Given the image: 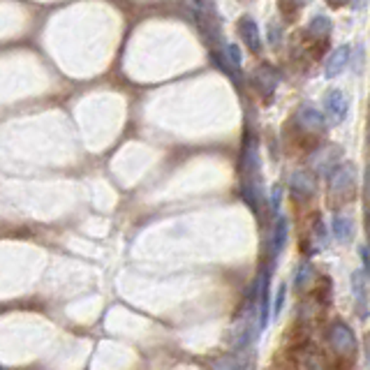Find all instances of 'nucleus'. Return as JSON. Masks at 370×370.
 Returning a JSON list of instances; mask_svg holds the SVG:
<instances>
[{
	"label": "nucleus",
	"instance_id": "obj_1",
	"mask_svg": "<svg viewBox=\"0 0 370 370\" xmlns=\"http://www.w3.org/2000/svg\"><path fill=\"white\" fill-rule=\"evenodd\" d=\"M326 338H328V345H331V350L335 352V354L352 357L357 352V338H354V333H352V328L347 324L333 322L331 326H328Z\"/></svg>",
	"mask_w": 370,
	"mask_h": 370
},
{
	"label": "nucleus",
	"instance_id": "obj_2",
	"mask_svg": "<svg viewBox=\"0 0 370 370\" xmlns=\"http://www.w3.org/2000/svg\"><path fill=\"white\" fill-rule=\"evenodd\" d=\"M350 111L347 95L343 90H328L324 95V116L331 123H343Z\"/></svg>",
	"mask_w": 370,
	"mask_h": 370
},
{
	"label": "nucleus",
	"instance_id": "obj_3",
	"mask_svg": "<svg viewBox=\"0 0 370 370\" xmlns=\"http://www.w3.org/2000/svg\"><path fill=\"white\" fill-rule=\"evenodd\" d=\"M354 178H357L354 164H350V162L338 164V167L333 169V174L328 176V190H331L333 195L352 190V187H354Z\"/></svg>",
	"mask_w": 370,
	"mask_h": 370
},
{
	"label": "nucleus",
	"instance_id": "obj_4",
	"mask_svg": "<svg viewBox=\"0 0 370 370\" xmlns=\"http://www.w3.org/2000/svg\"><path fill=\"white\" fill-rule=\"evenodd\" d=\"M350 56H352V49L350 47H338L335 51L328 56L326 63H324V77L326 79H333L338 77V74L347 68L350 63Z\"/></svg>",
	"mask_w": 370,
	"mask_h": 370
},
{
	"label": "nucleus",
	"instance_id": "obj_5",
	"mask_svg": "<svg viewBox=\"0 0 370 370\" xmlns=\"http://www.w3.org/2000/svg\"><path fill=\"white\" fill-rule=\"evenodd\" d=\"M238 32H241L243 42L248 44L252 54L261 51V35H259V28H257V23H254L252 16H243L241 23H238Z\"/></svg>",
	"mask_w": 370,
	"mask_h": 370
},
{
	"label": "nucleus",
	"instance_id": "obj_6",
	"mask_svg": "<svg viewBox=\"0 0 370 370\" xmlns=\"http://www.w3.org/2000/svg\"><path fill=\"white\" fill-rule=\"evenodd\" d=\"M290 187L294 195H301V197H310L315 195L317 185H315V176L310 174V171H294V174L290 176Z\"/></svg>",
	"mask_w": 370,
	"mask_h": 370
},
{
	"label": "nucleus",
	"instance_id": "obj_7",
	"mask_svg": "<svg viewBox=\"0 0 370 370\" xmlns=\"http://www.w3.org/2000/svg\"><path fill=\"white\" fill-rule=\"evenodd\" d=\"M299 123L303 125V130H308V132H322L326 128V116L322 111L312 109V106H303L299 111Z\"/></svg>",
	"mask_w": 370,
	"mask_h": 370
},
{
	"label": "nucleus",
	"instance_id": "obj_8",
	"mask_svg": "<svg viewBox=\"0 0 370 370\" xmlns=\"http://www.w3.org/2000/svg\"><path fill=\"white\" fill-rule=\"evenodd\" d=\"M259 328H266L271 317V280L266 273L259 280Z\"/></svg>",
	"mask_w": 370,
	"mask_h": 370
},
{
	"label": "nucleus",
	"instance_id": "obj_9",
	"mask_svg": "<svg viewBox=\"0 0 370 370\" xmlns=\"http://www.w3.org/2000/svg\"><path fill=\"white\" fill-rule=\"evenodd\" d=\"M287 236H290V225H287V218L278 216L276 218V225H273V232H271V248H273L276 257L285 250Z\"/></svg>",
	"mask_w": 370,
	"mask_h": 370
},
{
	"label": "nucleus",
	"instance_id": "obj_10",
	"mask_svg": "<svg viewBox=\"0 0 370 370\" xmlns=\"http://www.w3.org/2000/svg\"><path fill=\"white\" fill-rule=\"evenodd\" d=\"M352 287H354V301H357V312L361 317H366V308H368V301H366V280H364V273L357 271L352 276Z\"/></svg>",
	"mask_w": 370,
	"mask_h": 370
},
{
	"label": "nucleus",
	"instance_id": "obj_11",
	"mask_svg": "<svg viewBox=\"0 0 370 370\" xmlns=\"http://www.w3.org/2000/svg\"><path fill=\"white\" fill-rule=\"evenodd\" d=\"M333 234L338 241L347 243L352 234H354V220H352L350 216H335L333 218Z\"/></svg>",
	"mask_w": 370,
	"mask_h": 370
},
{
	"label": "nucleus",
	"instance_id": "obj_12",
	"mask_svg": "<svg viewBox=\"0 0 370 370\" xmlns=\"http://www.w3.org/2000/svg\"><path fill=\"white\" fill-rule=\"evenodd\" d=\"M254 77H257L254 81H257V86L264 90V95H273L276 84H278V74L273 70H271V68H259Z\"/></svg>",
	"mask_w": 370,
	"mask_h": 370
},
{
	"label": "nucleus",
	"instance_id": "obj_13",
	"mask_svg": "<svg viewBox=\"0 0 370 370\" xmlns=\"http://www.w3.org/2000/svg\"><path fill=\"white\" fill-rule=\"evenodd\" d=\"M299 370H324V359L315 350H303V357L299 359Z\"/></svg>",
	"mask_w": 370,
	"mask_h": 370
},
{
	"label": "nucleus",
	"instance_id": "obj_14",
	"mask_svg": "<svg viewBox=\"0 0 370 370\" xmlns=\"http://www.w3.org/2000/svg\"><path fill=\"white\" fill-rule=\"evenodd\" d=\"M310 35H319V37H326L328 32H331V19H326V16H315V19L310 21Z\"/></svg>",
	"mask_w": 370,
	"mask_h": 370
},
{
	"label": "nucleus",
	"instance_id": "obj_15",
	"mask_svg": "<svg viewBox=\"0 0 370 370\" xmlns=\"http://www.w3.org/2000/svg\"><path fill=\"white\" fill-rule=\"evenodd\" d=\"M225 54H227L229 63H232L236 70H241V51H238V47L236 44H227L225 47Z\"/></svg>",
	"mask_w": 370,
	"mask_h": 370
},
{
	"label": "nucleus",
	"instance_id": "obj_16",
	"mask_svg": "<svg viewBox=\"0 0 370 370\" xmlns=\"http://www.w3.org/2000/svg\"><path fill=\"white\" fill-rule=\"evenodd\" d=\"M285 294H287V285L283 283L278 287V294H276V308H273V317H280L283 306H285Z\"/></svg>",
	"mask_w": 370,
	"mask_h": 370
},
{
	"label": "nucleus",
	"instance_id": "obj_17",
	"mask_svg": "<svg viewBox=\"0 0 370 370\" xmlns=\"http://www.w3.org/2000/svg\"><path fill=\"white\" fill-rule=\"evenodd\" d=\"M269 39H271V44H280L283 30H280V23H278V21H271L269 23Z\"/></svg>",
	"mask_w": 370,
	"mask_h": 370
},
{
	"label": "nucleus",
	"instance_id": "obj_18",
	"mask_svg": "<svg viewBox=\"0 0 370 370\" xmlns=\"http://www.w3.org/2000/svg\"><path fill=\"white\" fill-rule=\"evenodd\" d=\"M280 202H283V190L280 187H273V195H271V206H273L276 216H278V211H280Z\"/></svg>",
	"mask_w": 370,
	"mask_h": 370
},
{
	"label": "nucleus",
	"instance_id": "obj_19",
	"mask_svg": "<svg viewBox=\"0 0 370 370\" xmlns=\"http://www.w3.org/2000/svg\"><path fill=\"white\" fill-rule=\"evenodd\" d=\"M359 257H361V261H364L366 273H370V248H368V245H361V248H359Z\"/></svg>",
	"mask_w": 370,
	"mask_h": 370
},
{
	"label": "nucleus",
	"instance_id": "obj_20",
	"mask_svg": "<svg viewBox=\"0 0 370 370\" xmlns=\"http://www.w3.org/2000/svg\"><path fill=\"white\" fill-rule=\"evenodd\" d=\"M364 350H366V357H368V370H370V335H366V345H364Z\"/></svg>",
	"mask_w": 370,
	"mask_h": 370
},
{
	"label": "nucleus",
	"instance_id": "obj_21",
	"mask_svg": "<svg viewBox=\"0 0 370 370\" xmlns=\"http://www.w3.org/2000/svg\"><path fill=\"white\" fill-rule=\"evenodd\" d=\"M328 5H333V7H343L345 3H347V0H326Z\"/></svg>",
	"mask_w": 370,
	"mask_h": 370
},
{
	"label": "nucleus",
	"instance_id": "obj_22",
	"mask_svg": "<svg viewBox=\"0 0 370 370\" xmlns=\"http://www.w3.org/2000/svg\"><path fill=\"white\" fill-rule=\"evenodd\" d=\"M292 3H294V5H296V7H299V10H301V7L308 3V0H292Z\"/></svg>",
	"mask_w": 370,
	"mask_h": 370
}]
</instances>
